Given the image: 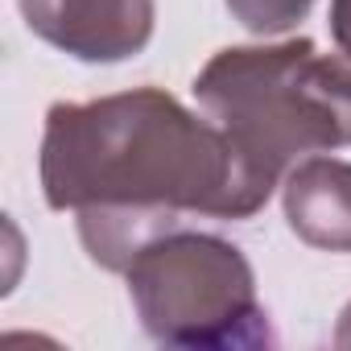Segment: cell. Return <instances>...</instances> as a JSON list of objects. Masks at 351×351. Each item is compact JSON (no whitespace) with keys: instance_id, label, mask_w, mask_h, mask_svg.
I'll return each instance as SVG.
<instances>
[{"instance_id":"8992f818","label":"cell","mask_w":351,"mask_h":351,"mask_svg":"<svg viewBox=\"0 0 351 351\" xmlns=\"http://www.w3.org/2000/svg\"><path fill=\"white\" fill-rule=\"evenodd\" d=\"M228 13L256 38H281L289 34L298 21H306V13L314 9V0H223Z\"/></svg>"},{"instance_id":"5b68a950","label":"cell","mask_w":351,"mask_h":351,"mask_svg":"<svg viewBox=\"0 0 351 351\" xmlns=\"http://www.w3.org/2000/svg\"><path fill=\"white\" fill-rule=\"evenodd\" d=\"M289 232L322 252H351V161L306 157L281 178Z\"/></svg>"},{"instance_id":"6da1fadb","label":"cell","mask_w":351,"mask_h":351,"mask_svg":"<svg viewBox=\"0 0 351 351\" xmlns=\"http://www.w3.org/2000/svg\"><path fill=\"white\" fill-rule=\"evenodd\" d=\"M38 169L46 203L79 219L87 256L112 273L195 215L248 219L273 195L215 120L157 87L54 104Z\"/></svg>"},{"instance_id":"52a82bcc","label":"cell","mask_w":351,"mask_h":351,"mask_svg":"<svg viewBox=\"0 0 351 351\" xmlns=\"http://www.w3.org/2000/svg\"><path fill=\"white\" fill-rule=\"evenodd\" d=\"M330 38L351 58V0H330Z\"/></svg>"},{"instance_id":"3957f363","label":"cell","mask_w":351,"mask_h":351,"mask_svg":"<svg viewBox=\"0 0 351 351\" xmlns=\"http://www.w3.org/2000/svg\"><path fill=\"white\" fill-rule=\"evenodd\" d=\"M149 339L169 347H265L269 314L248 256L207 232H165L124 269Z\"/></svg>"},{"instance_id":"ba28073f","label":"cell","mask_w":351,"mask_h":351,"mask_svg":"<svg viewBox=\"0 0 351 351\" xmlns=\"http://www.w3.org/2000/svg\"><path fill=\"white\" fill-rule=\"evenodd\" d=\"M335 347H351V306L339 314V330H335Z\"/></svg>"},{"instance_id":"7a4b0ae2","label":"cell","mask_w":351,"mask_h":351,"mask_svg":"<svg viewBox=\"0 0 351 351\" xmlns=\"http://www.w3.org/2000/svg\"><path fill=\"white\" fill-rule=\"evenodd\" d=\"M195 99L269 191L298 161L351 145V58L306 38L219 50Z\"/></svg>"},{"instance_id":"277c9868","label":"cell","mask_w":351,"mask_h":351,"mask_svg":"<svg viewBox=\"0 0 351 351\" xmlns=\"http://www.w3.org/2000/svg\"><path fill=\"white\" fill-rule=\"evenodd\" d=\"M29 34L79 62L136 58L157 21L153 0H17Z\"/></svg>"}]
</instances>
